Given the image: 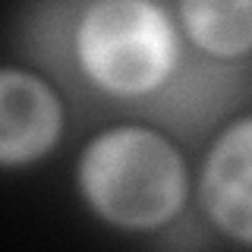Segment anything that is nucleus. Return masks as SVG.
I'll return each mask as SVG.
<instances>
[{"instance_id": "nucleus-3", "label": "nucleus", "mask_w": 252, "mask_h": 252, "mask_svg": "<svg viewBox=\"0 0 252 252\" xmlns=\"http://www.w3.org/2000/svg\"><path fill=\"white\" fill-rule=\"evenodd\" d=\"M202 205L224 233L252 246V117L227 126L202 167Z\"/></svg>"}, {"instance_id": "nucleus-5", "label": "nucleus", "mask_w": 252, "mask_h": 252, "mask_svg": "<svg viewBox=\"0 0 252 252\" xmlns=\"http://www.w3.org/2000/svg\"><path fill=\"white\" fill-rule=\"evenodd\" d=\"M180 19L202 51L215 57H240L252 51V0H189Z\"/></svg>"}, {"instance_id": "nucleus-4", "label": "nucleus", "mask_w": 252, "mask_h": 252, "mask_svg": "<svg viewBox=\"0 0 252 252\" xmlns=\"http://www.w3.org/2000/svg\"><path fill=\"white\" fill-rule=\"evenodd\" d=\"M60 101L38 76L0 73V161L29 164L60 136Z\"/></svg>"}, {"instance_id": "nucleus-2", "label": "nucleus", "mask_w": 252, "mask_h": 252, "mask_svg": "<svg viewBox=\"0 0 252 252\" xmlns=\"http://www.w3.org/2000/svg\"><path fill=\"white\" fill-rule=\"evenodd\" d=\"M76 54L92 82L114 94H145L177 66L180 41L167 13L145 0H104L85 10Z\"/></svg>"}, {"instance_id": "nucleus-1", "label": "nucleus", "mask_w": 252, "mask_h": 252, "mask_svg": "<svg viewBox=\"0 0 252 252\" xmlns=\"http://www.w3.org/2000/svg\"><path fill=\"white\" fill-rule=\"evenodd\" d=\"M79 186L104 220L148 230L180 211L186 167L164 136L142 126H120L89 142L79 161Z\"/></svg>"}]
</instances>
